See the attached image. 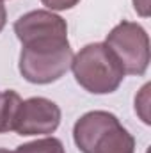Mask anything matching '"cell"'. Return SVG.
I'll return each mask as SVG.
<instances>
[{"label": "cell", "mask_w": 151, "mask_h": 153, "mask_svg": "<svg viewBox=\"0 0 151 153\" xmlns=\"http://www.w3.org/2000/svg\"><path fill=\"white\" fill-rule=\"evenodd\" d=\"M5 23H7V11H5V5H4L2 0H0V32L4 30Z\"/></svg>", "instance_id": "11"}, {"label": "cell", "mask_w": 151, "mask_h": 153, "mask_svg": "<svg viewBox=\"0 0 151 153\" xmlns=\"http://www.w3.org/2000/svg\"><path fill=\"white\" fill-rule=\"evenodd\" d=\"M105 45L117 57L124 75L142 76L151 61L150 36L141 23L123 20L107 34Z\"/></svg>", "instance_id": "4"}, {"label": "cell", "mask_w": 151, "mask_h": 153, "mask_svg": "<svg viewBox=\"0 0 151 153\" xmlns=\"http://www.w3.org/2000/svg\"><path fill=\"white\" fill-rule=\"evenodd\" d=\"M80 0H41L43 5H46L50 11H68L78 5Z\"/></svg>", "instance_id": "9"}, {"label": "cell", "mask_w": 151, "mask_h": 153, "mask_svg": "<svg viewBox=\"0 0 151 153\" xmlns=\"http://www.w3.org/2000/svg\"><path fill=\"white\" fill-rule=\"evenodd\" d=\"M73 55L70 41L21 46L18 70L27 82L46 85L57 82L71 70Z\"/></svg>", "instance_id": "3"}, {"label": "cell", "mask_w": 151, "mask_h": 153, "mask_svg": "<svg viewBox=\"0 0 151 153\" xmlns=\"http://www.w3.org/2000/svg\"><path fill=\"white\" fill-rule=\"evenodd\" d=\"M14 34L21 46L64 43L68 41V23L53 11L36 9L14 22Z\"/></svg>", "instance_id": "5"}, {"label": "cell", "mask_w": 151, "mask_h": 153, "mask_svg": "<svg viewBox=\"0 0 151 153\" xmlns=\"http://www.w3.org/2000/svg\"><path fill=\"white\" fill-rule=\"evenodd\" d=\"M71 71L91 94H110L124 80V70L105 43H89L73 55Z\"/></svg>", "instance_id": "2"}, {"label": "cell", "mask_w": 151, "mask_h": 153, "mask_svg": "<svg viewBox=\"0 0 151 153\" xmlns=\"http://www.w3.org/2000/svg\"><path fill=\"white\" fill-rule=\"evenodd\" d=\"M73 141L82 153H135V137L109 111H91L73 126Z\"/></svg>", "instance_id": "1"}, {"label": "cell", "mask_w": 151, "mask_h": 153, "mask_svg": "<svg viewBox=\"0 0 151 153\" xmlns=\"http://www.w3.org/2000/svg\"><path fill=\"white\" fill-rule=\"evenodd\" d=\"M133 9L142 18H148L150 16V0H133Z\"/></svg>", "instance_id": "10"}, {"label": "cell", "mask_w": 151, "mask_h": 153, "mask_svg": "<svg viewBox=\"0 0 151 153\" xmlns=\"http://www.w3.org/2000/svg\"><path fill=\"white\" fill-rule=\"evenodd\" d=\"M13 153H66V150H64V144L61 139L43 137V139H36L32 143L20 144L16 148V152Z\"/></svg>", "instance_id": "8"}, {"label": "cell", "mask_w": 151, "mask_h": 153, "mask_svg": "<svg viewBox=\"0 0 151 153\" xmlns=\"http://www.w3.org/2000/svg\"><path fill=\"white\" fill-rule=\"evenodd\" d=\"M0 153H13V152H9V150H5V148H0Z\"/></svg>", "instance_id": "12"}, {"label": "cell", "mask_w": 151, "mask_h": 153, "mask_svg": "<svg viewBox=\"0 0 151 153\" xmlns=\"http://www.w3.org/2000/svg\"><path fill=\"white\" fill-rule=\"evenodd\" d=\"M20 103H21V98L16 91L13 89L0 91V134L13 130Z\"/></svg>", "instance_id": "7"}, {"label": "cell", "mask_w": 151, "mask_h": 153, "mask_svg": "<svg viewBox=\"0 0 151 153\" xmlns=\"http://www.w3.org/2000/svg\"><path fill=\"white\" fill-rule=\"evenodd\" d=\"M62 112L59 105L48 98L32 96L21 100L14 117L13 130L18 135H50L61 125Z\"/></svg>", "instance_id": "6"}]
</instances>
